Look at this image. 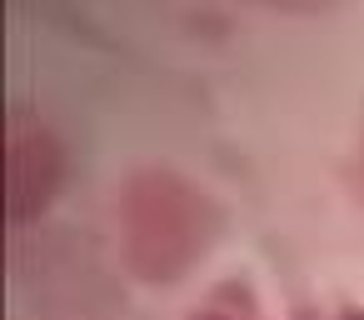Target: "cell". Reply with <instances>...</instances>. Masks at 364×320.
Returning <instances> with one entry per match:
<instances>
[{
    "label": "cell",
    "mask_w": 364,
    "mask_h": 320,
    "mask_svg": "<svg viewBox=\"0 0 364 320\" xmlns=\"http://www.w3.org/2000/svg\"><path fill=\"white\" fill-rule=\"evenodd\" d=\"M220 210L205 190L180 180L175 170H140L120 195V240L125 260L140 280L170 285L180 280L215 240Z\"/></svg>",
    "instance_id": "6da1fadb"
},
{
    "label": "cell",
    "mask_w": 364,
    "mask_h": 320,
    "mask_svg": "<svg viewBox=\"0 0 364 320\" xmlns=\"http://www.w3.org/2000/svg\"><path fill=\"white\" fill-rule=\"evenodd\" d=\"M11 220H26L31 210H41L60 180V145L50 140L46 125H16L11 130Z\"/></svg>",
    "instance_id": "7a4b0ae2"
},
{
    "label": "cell",
    "mask_w": 364,
    "mask_h": 320,
    "mask_svg": "<svg viewBox=\"0 0 364 320\" xmlns=\"http://www.w3.org/2000/svg\"><path fill=\"white\" fill-rule=\"evenodd\" d=\"M190 320H255V300H250L245 290L230 285V290H215Z\"/></svg>",
    "instance_id": "3957f363"
},
{
    "label": "cell",
    "mask_w": 364,
    "mask_h": 320,
    "mask_svg": "<svg viewBox=\"0 0 364 320\" xmlns=\"http://www.w3.org/2000/svg\"><path fill=\"white\" fill-rule=\"evenodd\" d=\"M339 320H364V310H349V315H339Z\"/></svg>",
    "instance_id": "277c9868"
}]
</instances>
